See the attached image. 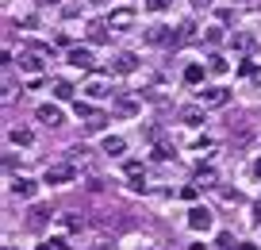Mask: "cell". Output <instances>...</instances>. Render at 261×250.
Here are the masks:
<instances>
[{
  "label": "cell",
  "instance_id": "ba28073f",
  "mask_svg": "<svg viewBox=\"0 0 261 250\" xmlns=\"http://www.w3.org/2000/svg\"><path fill=\"white\" fill-rule=\"evenodd\" d=\"M212 223H215V216L207 208H192V212H188V227H192V231L204 235V231H212Z\"/></svg>",
  "mask_w": 261,
  "mask_h": 250
},
{
  "label": "cell",
  "instance_id": "d6986e66",
  "mask_svg": "<svg viewBox=\"0 0 261 250\" xmlns=\"http://www.w3.org/2000/svg\"><path fill=\"white\" fill-rule=\"evenodd\" d=\"M207 73H215V77H223V73H230V62L223 54H212L207 58Z\"/></svg>",
  "mask_w": 261,
  "mask_h": 250
},
{
  "label": "cell",
  "instance_id": "f1b7e54d",
  "mask_svg": "<svg viewBox=\"0 0 261 250\" xmlns=\"http://www.w3.org/2000/svg\"><path fill=\"white\" fill-rule=\"evenodd\" d=\"M238 73H242V77H253V73H257V65L246 58V62H238Z\"/></svg>",
  "mask_w": 261,
  "mask_h": 250
},
{
  "label": "cell",
  "instance_id": "4dcf8cb0",
  "mask_svg": "<svg viewBox=\"0 0 261 250\" xmlns=\"http://www.w3.org/2000/svg\"><path fill=\"white\" fill-rule=\"evenodd\" d=\"M180 196H185V200H196V196H200V185H185V189H180Z\"/></svg>",
  "mask_w": 261,
  "mask_h": 250
},
{
  "label": "cell",
  "instance_id": "7a4b0ae2",
  "mask_svg": "<svg viewBox=\"0 0 261 250\" xmlns=\"http://www.w3.org/2000/svg\"><path fill=\"white\" fill-rule=\"evenodd\" d=\"M81 93H85V97H89V100H104L108 93H112V85H108V77H104V73H96V70H92L89 77H85Z\"/></svg>",
  "mask_w": 261,
  "mask_h": 250
},
{
  "label": "cell",
  "instance_id": "8d00e7d4",
  "mask_svg": "<svg viewBox=\"0 0 261 250\" xmlns=\"http://www.w3.org/2000/svg\"><path fill=\"white\" fill-rule=\"evenodd\" d=\"M192 4H196V8H204V4H212V0H192Z\"/></svg>",
  "mask_w": 261,
  "mask_h": 250
},
{
  "label": "cell",
  "instance_id": "4fadbf2b",
  "mask_svg": "<svg viewBox=\"0 0 261 250\" xmlns=\"http://www.w3.org/2000/svg\"><path fill=\"white\" fill-rule=\"evenodd\" d=\"M180 123H188V127H200V123H207V116H204V104H188V108H180Z\"/></svg>",
  "mask_w": 261,
  "mask_h": 250
},
{
  "label": "cell",
  "instance_id": "ab89813d",
  "mask_svg": "<svg viewBox=\"0 0 261 250\" xmlns=\"http://www.w3.org/2000/svg\"><path fill=\"white\" fill-rule=\"evenodd\" d=\"M89 4H104V0H89Z\"/></svg>",
  "mask_w": 261,
  "mask_h": 250
},
{
  "label": "cell",
  "instance_id": "74e56055",
  "mask_svg": "<svg viewBox=\"0 0 261 250\" xmlns=\"http://www.w3.org/2000/svg\"><path fill=\"white\" fill-rule=\"evenodd\" d=\"M139 250H158V246H150V242H142V246H139Z\"/></svg>",
  "mask_w": 261,
  "mask_h": 250
},
{
  "label": "cell",
  "instance_id": "e0dca14e",
  "mask_svg": "<svg viewBox=\"0 0 261 250\" xmlns=\"http://www.w3.org/2000/svg\"><path fill=\"white\" fill-rule=\"evenodd\" d=\"M50 89H54V97H58V100H73V93H77L65 77H54V81H50Z\"/></svg>",
  "mask_w": 261,
  "mask_h": 250
},
{
  "label": "cell",
  "instance_id": "5b68a950",
  "mask_svg": "<svg viewBox=\"0 0 261 250\" xmlns=\"http://www.w3.org/2000/svg\"><path fill=\"white\" fill-rule=\"evenodd\" d=\"M146 42H150V47H173V42H177V31L165 27V24H154L146 31Z\"/></svg>",
  "mask_w": 261,
  "mask_h": 250
},
{
  "label": "cell",
  "instance_id": "cb8c5ba5",
  "mask_svg": "<svg viewBox=\"0 0 261 250\" xmlns=\"http://www.w3.org/2000/svg\"><path fill=\"white\" fill-rule=\"evenodd\" d=\"M192 35H196V24H192V19H180V27H177V42H188Z\"/></svg>",
  "mask_w": 261,
  "mask_h": 250
},
{
  "label": "cell",
  "instance_id": "7c38bea8",
  "mask_svg": "<svg viewBox=\"0 0 261 250\" xmlns=\"http://www.w3.org/2000/svg\"><path fill=\"white\" fill-rule=\"evenodd\" d=\"M130 24H135V8H115L112 16H108V27H112V31H127Z\"/></svg>",
  "mask_w": 261,
  "mask_h": 250
},
{
  "label": "cell",
  "instance_id": "1f68e13d",
  "mask_svg": "<svg viewBox=\"0 0 261 250\" xmlns=\"http://www.w3.org/2000/svg\"><path fill=\"white\" fill-rule=\"evenodd\" d=\"M39 250H62V239H50V242H42Z\"/></svg>",
  "mask_w": 261,
  "mask_h": 250
},
{
  "label": "cell",
  "instance_id": "83f0119b",
  "mask_svg": "<svg viewBox=\"0 0 261 250\" xmlns=\"http://www.w3.org/2000/svg\"><path fill=\"white\" fill-rule=\"evenodd\" d=\"M207 42H212V47H219V42H223V27H207Z\"/></svg>",
  "mask_w": 261,
  "mask_h": 250
},
{
  "label": "cell",
  "instance_id": "d6a6232c",
  "mask_svg": "<svg viewBox=\"0 0 261 250\" xmlns=\"http://www.w3.org/2000/svg\"><path fill=\"white\" fill-rule=\"evenodd\" d=\"M253 223H257V227H261V200H257V204H253Z\"/></svg>",
  "mask_w": 261,
  "mask_h": 250
},
{
  "label": "cell",
  "instance_id": "44dd1931",
  "mask_svg": "<svg viewBox=\"0 0 261 250\" xmlns=\"http://www.w3.org/2000/svg\"><path fill=\"white\" fill-rule=\"evenodd\" d=\"M123 150H127V139H119V135L104 139V154H123Z\"/></svg>",
  "mask_w": 261,
  "mask_h": 250
},
{
  "label": "cell",
  "instance_id": "836d02e7",
  "mask_svg": "<svg viewBox=\"0 0 261 250\" xmlns=\"http://www.w3.org/2000/svg\"><path fill=\"white\" fill-rule=\"evenodd\" d=\"M253 177H257V181H261V158H257V162H253Z\"/></svg>",
  "mask_w": 261,
  "mask_h": 250
},
{
  "label": "cell",
  "instance_id": "8992f818",
  "mask_svg": "<svg viewBox=\"0 0 261 250\" xmlns=\"http://www.w3.org/2000/svg\"><path fill=\"white\" fill-rule=\"evenodd\" d=\"M230 100V93L223 89V85H207V89H200V104L204 108H223Z\"/></svg>",
  "mask_w": 261,
  "mask_h": 250
},
{
  "label": "cell",
  "instance_id": "30bf717a",
  "mask_svg": "<svg viewBox=\"0 0 261 250\" xmlns=\"http://www.w3.org/2000/svg\"><path fill=\"white\" fill-rule=\"evenodd\" d=\"M8 143H12V146H23V150H27V146H35V131L23 127V123H16V127H8Z\"/></svg>",
  "mask_w": 261,
  "mask_h": 250
},
{
  "label": "cell",
  "instance_id": "277c9868",
  "mask_svg": "<svg viewBox=\"0 0 261 250\" xmlns=\"http://www.w3.org/2000/svg\"><path fill=\"white\" fill-rule=\"evenodd\" d=\"M65 62L73 65V70H85V73H92V70H96V58H92V50H85V47H69Z\"/></svg>",
  "mask_w": 261,
  "mask_h": 250
},
{
  "label": "cell",
  "instance_id": "9a60e30c",
  "mask_svg": "<svg viewBox=\"0 0 261 250\" xmlns=\"http://www.w3.org/2000/svg\"><path fill=\"white\" fill-rule=\"evenodd\" d=\"M35 116H39V123H50V127H58V123L65 120L58 104H39V108H35Z\"/></svg>",
  "mask_w": 261,
  "mask_h": 250
},
{
  "label": "cell",
  "instance_id": "603a6c76",
  "mask_svg": "<svg viewBox=\"0 0 261 250\" xmlns=\"http://www.w3.org/2000/svg\"><path fill=\"white\" fill-rule=\"evenodd\" d=\"M46 219H50V208H42V204H35V208H31V219H27V223H31V227H42V223H46Z\"/></svg>",
  "mask_w": 261,
  "mask_h": 250
},
{
  "label": "cell",
  "instance_id": "ac0fdd59",
  "mask_svg": "<svg viewBox=\"0 0 261 250\" xmlns=\"http://www.w3.org/2000/svg\"><path fill=\"white\" fill-rule=\"evenodd\" d=\"M204 73H207V65L188 62V65H185V85H200V81H204Z\"/></svg>",
  "mask_w": 261,
  "mask_h": 250
},
{
  "label": "cell",
  "instance_id": "3957f363",
  "mask_svg": "<svg viewBox=\"0 0 261 250\" xmlns=\"http://www.w3.org/2000/svg\"><path fill=\"white\" fill-rule=\"evenodd\" d=\"M123 177L130 181V189H135V193H146V170H142L139 158H127V162H123Z\"/></svg>",
  "mask_w": 261,
  "mask_h": 250
},
{
  "label": "cell",
  "instance_id": "6da1fadb",
  "mask_svg": "<svg viewBox=\"0 0 261 250\" xmlns=\"http://www.w3.org/2000/svg\"><path fill=\"white\" fill-rule=\"evenodd\" d=\"M73 181H77L73 162H54V166H46V173H42V185H73Z\"/></svg>",
  "mask_w": 261,
  "mask_h": 250
},
{
  "label": "cell",
  "instance_id": "484cf974",
  "mask_svg": "<svg viewBox=\"0 0 261 250\" xmlns=\"http://www.w3.org/2000/svg\"><path fill=\"white\" fill-rule=\"evenodd\" d=\"M169 4H173V0H146L150 12H169Z\"/></svg>",
  "mask_w": 261,
  "mask_h": 250
},
{
  "label": "cell",
  "instance_id": "ffe728a7",
  "mask_svg": "<svg viewBox=\"0 0 261 250\" xmlns=\"http://www.w3.org/2000/svg\"><path fill=\"white\" fill-rule=\"evenodd\" d=\"M215 181H219V177H215V170H212V166H196V185H204V189H212Z\"/></svg>",
  "mask_w": 261,
  "mask_h": 250
},
{
  "label": "cell",
  "instance_id": "f35d334b",
  "mask_svg": "<svg viewBox=\"0 0 261 250\" xmlns=\"http://www.w3.org/2000/svg\"><path fill=\"white\" fill-rule=\"evenodd\" d=\"M188 250H204V246H200V242H196V246H188Z\"/></svg>",
  "mask_w": 261,
  "mask_h": 250
},
{
  "label": "cell",
  "instance_id": "2e32d148",
  "mask_svg": "<svg viewBox=\"0 0 261 250\" xmlns=\"http://www.w3.org/2000/svg\"><path fill=\"white\" fill-rule=\"evenodd\" d=\"M108 31H112V27H108V19H92V24H89V42H92V47H104V42H108Z\"/></svg>",
  "mask_w": 261,
  "mask_h": 250
},
{
  "label": "cell",
  "instance_id": "d4e9b609",
  "mask_svg": "<svg viewBox=\"0 0 261 250\" xmlns=\"http://www.w3.org/2000/svg\"><path fill=\"white\" fill-rule=\"evenodd\" d=\"M230 242H234V235H230V231H219V235H215V250H230Z\"/></svg>",
  "mask_w": 261,
  "mask_h": 250
},
{
  "label": "cell",
  "instance_id": "9c48e42d",
  "mask_svg": "<svg viewBox=\"0 0 261 250\" xmlns=\"http://www.w3.org/2000/svg\"><path fill=\"white\" fill-rule=\"evenodd\" d=\"M257 35H253V31H234V35H230V47H234L238 50V54H250V50H257Z\"/></svg>",
  "mask_w": 261,
  "mask_h": 250
},
{
  "label": "cell",
  "instance_id": "5bb4252c",
  "mask_svg": "<svg viewBox=\"0 0 261 250\" xmlns=\"http://www.w3.org/2000/svg\"><path fill=\"white\" fill-rule=\"evenodd\" d=\"M112 116H119V120H130V116H139V100L135 97H119L112 104Z\"/></svg>",
  "mask_w": 261,
  "mask_h": 250
},
{
  "label": "cell",
  "instance_id": "d590c367",
  "mask_svg": "<svg viewBox=\"0 0 261 250\" xmlns=\"http://www.w3.org/2000/svg\"><path fill=\"white\" fill-rule=\"evenodd\" d=\"M253 85H261V65H257V73H253Z\"/></svg>",
  "mask_w": 261,
  "mask_h": 250
},
{
  "label": "cell",
  "instance_id": "4316f807",
  "mask_svg": "<svg viewBox=\"0 0 261 250\" xmlns=\"http://www.w3.org/2000/svg\"><path fill=\"white\" fill-rule=\"evenodd\" d=\"M62 227H65V231H81V219H77V216H62Z\"/></svg>",
  "mask_w": 261,
  "mask_h": 250
},
{
  "label": "cell",
  "instance_id": "e575fe53",
  "mask_svg": "<svg viewBox=\"0 0 261 250\" xmlns=\"http://www.w3.org/2000/svg\"><path fill=\"white\" fill-rule=\"evenodd\" d=\"M242 250H257V242H242Z\"/></svg>",
  "mask_w": 261,
  "mask_h": 250
},
{
  "label": "cell",
  "instance_id": "60d3db41",
  "mask_svg": "<svg viewBox=\"0 0 261 250\" xmlns=\"http://www.w3.org/2000/svg\"><path fill=\"white\" fill-rule=\"evenodd\" d=\"M4 250H16V246H4Z\"/></svg>",
  "mask_w": 261,
  "mask_h": 250
},
{
  "label": "cell",
  "instance_id": "8fae6325",
  "mask_svg": "<svg viewBox=\"0 0 261 250\" xmlns=\"http://www.w3.org/2000/svg\"><path fill=\"white\" fill-rule=\"evenodd\" d=\"M12 193H16L19 200H35V193H39V181H31V177H12Z\"/></svg>",
  "mask_w": 261,
  "mask_h": 250
},
{
  "label": "cell",
  "instance_id": "f546056e",
  "mask_svg": "<svg viewBox=\"0 0 261 250\" xmlns=\"http://www.w3.org/2000/svg\"><path fill=\"white\" fill-rule=\"evenodd\" d=\"M154 158H158V162H165V158H173V150H169L165 143H158V146H154Z\"/></svg>",
  "mask_w": 261,
  "mask_h": 250
},
{
  "label": "cell",
  "instance_id": "7402d4cb",
  "mask_svg": "<svg viewBox=\"0 0 261 250\" xmlns=\"http://www.w3.org/2000/svg\"><path fill=\"white\" fill-rule=\"evenodd\" d=\"M73 112H77V120H85V123H89V120H92V116H100V112H96V108H92V104H89V100H77V104H73Z\"/></svg>",
  "mask_w": 261,
  "mask_h": 250
},
{
  "label": "cell",
  "instance_id": "52a82bcc",
  "mask_svg": "<svg viewBox=\"0 0 261 250\" xmlns=\"http://www.w3.org/2000/svg\"><path fill=\"white\" fill-rule=\"evenodd\" d=\"M135 70H139V54H130V50L115 54V62H112V73H119V77H130Z\"/></svg>",
  "mask_w": 261,
  "mask_h": 250
}]
</instances>
